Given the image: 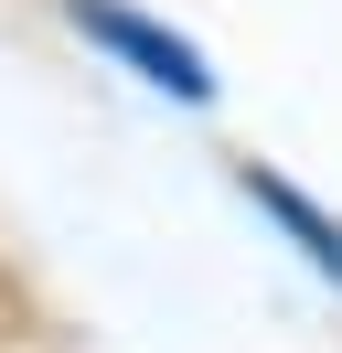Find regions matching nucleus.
<instances>
[{
	"mask_svg": "<svg viewBox=\"0 0 342 353\" xmlns=\"http://www.w3.org/2000/svg\"><path fill=\"white\" fill-rule=\"evenodd\" d=\"M235 193H246V203H256V214H268V225H278V236H289V246H299V257H310V268H321V279H342V225H332V214H321V203H310V193H299V182H278V172H256V161H246V172H235Z\"/></svg>",
	"mask_w": 342,
	"mask_h": 353,
	"instance_id": "obj_2",
	"label": "nucleus"
},
{
	"mask_svg": "<svg viewBox=\"0 0 342 353\" xmlns=\"http://www.w3.org/2000/svg\"><path fill=\"white\" fill-rule=\"evenodd\" d=\"M64 22L86 32V43H107L128 75H150L161 97H182V108H203L214 97V75H203V54L182 43V32H161L150 11H128V0H64Z\"/></svg>",
	"mask_w": 342,
	"mask_h": 353,
	"instance_id": "obj_1",
	"label": "nucleus"
}]
</instances>
